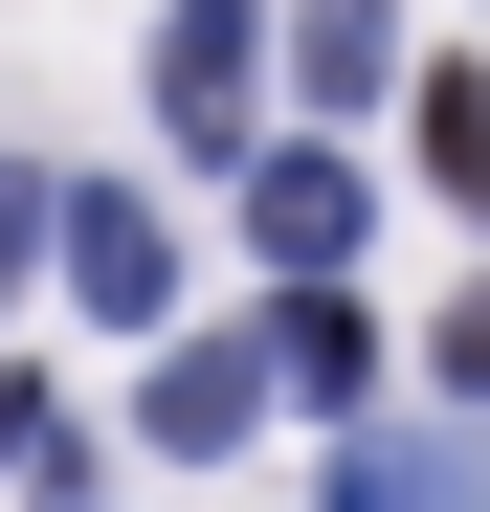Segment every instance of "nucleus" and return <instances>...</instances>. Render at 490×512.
I'll return each mask as SVG.
<instances>
[{
	"label": "nucleus",
	"instance_id": "f257e3e1",
	"mask_svg": "<svg viewBox=\"0 0 490 512\" xmlns=\"http://www.w3.org/2000/svg\"><path fill=\"white\" fill-rule=\"evenodd\" d=\"M45 268L90 290V334H156L179 312V223H156L134 179H90V201H45Z\"/></svg>",
	"mask_w": 490,
	"mask_h": 512
},
{
	"label": "nucleus",
	"instance_id": "f03ea898",
	"mask_svg": "<svg viewBox=\"0 0 490 512\" xmlns=\"http://www.w3.org/2000/svg\"><path fill=\"white\" fill-rule=\"evenodd\" d=\"M245 245H268L290 290H335V268H357V179H335V156H268V134H245Z\"/></svg>",
	"mask_w": 490,
	"mask_h": 512
},
{
	"label": "nucleus",
	"instance_id": "7ed1b4c3",
	"mask_svg": "<svg viewBox=\"0 0 490 512\" xmlns=\"http://www.w3.org/2000/svg\"><path fill=\"white\" fill-rule=\"evenodd\" d=\"M156 112L201 156H245V0H179V23H156Z\"/></svg>",
	"mask_w": 490,
	"mask_h": 512
},
{
	"label": "nucleus",
	"instance_id": "20e7f679",
	"mask_svg": "<svg viewBox=\"0 0 490 512\" xmlns=\"http://www.w3.org/2000/svg\"><path fill=\"white\" fill-rule=\"evenodd\" d=\"M290 90H312V112L401 90V0H290Z\"/></svg>",
	"mask_w": 490,
	"mask_h": 512
},
{
	"label": "nucleus",
	"instance_id": "39448f33",
	"mask_svg": "<svg viewBox=\"0 0 490 512\" xmlns=\"http://www.w3.org/2000/svg\"><path fill=\"white\" fill-rule=\"evenodd\" d=\"M245 423H268V357L245 334H179L156 357V446H245Z\"/></svg>",
	"mask_w": 490,
	"mask_h": 512
},
{
	"label": "nucleus",
	"instance_id": "423d86ee",
	"mask_svg": "<svg viewBox=\"0 0 490 512\" xmlns=\"http://www.w3.org/2000/svg\"><path fill=\"white\" fill-rule=\"evenodd\" d=\"M245 357H268V401H357V379H379V334H357V290H290Z\"/></svg>",
	"mask_w": 490,
	"mask_h": 512
},
{
	"label": "nucleus",
	"instance_id": "0eeeda50",
	"mask_svg": "<svg viewBox=\"0 0 490 512\" xmlns=\"http://www.w3.org/2000/svg\"><path fill=\"white\" fill-rule=\"evenodd\" d=\"M335 512H490V468H468V423H401V446L335 468Z\"/></svg>",
	"mask_w": 490,
	"mask_h": 512
},
{
	"label": "nucleus",
	"instance_id": "6e6552de",
	"mask_svg": "<svg viewBox=\"0 0 490 512\" xmlns=\"http://www.w3.org/2000/svg\"><path fill=\"white\" fill-rule=\"evenodd\" d=\"M0 490H23V512H112V468H90V446H67V423H45V446H23V468H0Z\"/></svg>",
	"mask_w": 490,
	"mask_h": 512
},
{
	"label": "nucleus",
	"instance_id": "1a4fd4ad",
	"mask_svg": "<svg viewBox=\"0 0 490 512\" xmlns=\"http://www.w3.org/2000/svg\"><path fill=\"white\" fill-rule=\"evenodd\" d=\"M424 156H446V201L490 179V90H468V67H446V90H424Z\"/></svg>",
	"mask_w": 490,
	"mask_h": 512
},
{
	"label": "nucleus",
	"instance_id": "9d476101",
	"mask_svg": "<svg viewBox=\"0 0 490 512\" xmlns=\"http://www.w3.org/2000/svg\"><path fill=\"white\" fill-rule=\"evenodd\" d=\"M45 268V179H0V290H23Z\"/></svg>",
	"mask_w": 490,
	"mask_h": 512
},
{
	"label": "nucleus",
	"instance_id": "9b49d317",
	"mask_svg": "<svg viewBox=\"0 0 490 512\" xmlns=\"http://www.w3.org/2000/svg\"><path fill=\"white\" fill-rule=\"evenodd\" d=\"M23 446H45V379H0V468H23Z\"/></svg>",
	"mask_w": 490,
	"mask_h": 512
},
{
	"label": "nucleus",
	"instance_id": "f8f14e48",
	"mask_svg": "<svg viewBox=\"0 0 490 512\" xmlns=\"http://www.w3.org/2000/svg\"><path fill=\"white\" fill-rule=\"evenodd\" d=\"M446 379H490V290H468V312H446Z\"/></svg>",
	"mask_w": 490,
	"mask_h": 512
}]
</instances>
